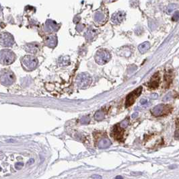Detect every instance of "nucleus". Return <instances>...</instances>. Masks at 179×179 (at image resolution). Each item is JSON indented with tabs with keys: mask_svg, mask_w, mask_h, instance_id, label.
<instances>
[{
	"mask_svg": "<svg viewBox=\"0 0 179 179\" xmlns=\"http://www.w3.org/2000/svg\"><path fill=\"white\" fill-rule=\"evenodd\" d=\"M160 77L159 73H155L151 78V80L148 83V87L151 89H156L159 86Z\"/></svg>",
	"mask_w": 179,
	"mask_h": 179,
	"instance_id": "10",
	"label": "nucleus"
},
{
	"mask_svg": "<svg viewBox=\"0 0 179 179\" xmlns=\"http://www.w3.org/2000/svg\"><path fill=\"white\" fill-rule=\"evenodd\" d=\"M104 118V113L102 110H98L96 112L94 115V118L96 121H102Z\"/></svg>",
	"mask_w": 179,
	"mask_h": 179,
	"instance_id": "20",
	"label": "nucleus"
},
{
	"mask_svg": "<svg viewBox=\"0 0 179 179\" xmlns=\"http://www.w3.org/2000/svg\"><path fill=\"white\" fill-rule=\"evenodd\" d=\"M137 114H138L137 112H135V113H134V114H133V116H132V117H133V118H135V117H136V116H137Z\"/></svg>",
	"mask_w": 179,
	"mask_h": 179,
	"instance_id": "30",
	"label": "nucleus"
},
{
	"mask_svg": "<svg viewBox=\"0 0 179 179\" xmlns=\"http://www.w3.org/2000/svg\"><path fill=\"white\" fill-rule=\"evenodd\" d=\"M21 63L24 69L26 71H32L36 68L38 60L35 57L32 55H26L21 59Z\"/></svg>",
	"mask_w": 179,
	"mask_h": 179,
	"instance_id": "2",
	"label": "nucleus"
},
{
	"mask_svg": "<svg viewBox=\"0 0 179 179\" xmlns=\"http://www.w3.org/2000/svg\"><path fill=\"white\" fill-rule=\"evenodd\" d=\"M147 102H148L147 100H145V99H142V101H140V103L142 104H146Z\"/></svg>",
	"mask_w": 179,
	"mask_h": 179,
	"instance_id": "28",
	"label": "nucleus"
},
{
	"mask_svg": "<svg viewBox=\"0 0 179 179\" xmlns=\"http://www.w3.org/2000/svg\"><path fill=\"white\" fill-rule=\"evenodd\" d=\"M142 92V87L140 86L139 88L133 90L132 92H131L127 96L126 101H125V107H129L131 105L133 104V103L135 101L136 98L140 96L141 93Z\"/></svg>",
	"mask_w": 179,
	"mask_h": 179,
	"instance_id": "7",
	"label": "nucleus"
},
{
	"mask_svg": "<svg viewBox=\"0 0 179 179\" xmlns=\"http://www.w3.org/2000/svg\"><path fill=\"white\" fill-rule=\"evenodd\" d=\"M89 122H90V118H89L88 116H83L82 118H81L80 123H82V124H83V125L88 124Z\"/></svg>",
	"mask_w": 179,
	"mask_h": 179,
	"instance_id": "23",
	"label": "nucleus"
},
{
	"mask_svg": "<svg viewBox=\"0 0 179 179\" xmlns=\"http://www.w3.org/2000/svg\"><path fill=\"white\" fill-rule=\"evenodd\" d=\"M92 77L88 73H82L77 77L76 84L79 89H86L92 83Z\"/></svg>",
	"mask_w": 179,
	"mask_h": 179,
	"instance_id": "3",
	"label": "nucleus"
},
{
	"mask_svg": "<svg viewBox=\"0 0 179 179\" xmlns=\"http://www.w3.org/2000/svg\"><path fill=\"white\" fill-rule=\"evenodd\" d=\"M23 166H24V164L22 163V162H18V163H16V165H15V167H16V169L20 170V169H21V168H22Z\"/></svg>",
	"mask_w": 179,
	"mask_h": 179,
	"instance_id": "26",
	"label": "nucleus"
},
{
	"mask_svg": "<svg viewBox=\"0 0 179 179\" xmlns=\"http://www.w3.org/2000/svg\"><path fill=\"white\" fill-rule=\"evenodd\" d=\"M96 35V32L95 30L89 29L86 33V38L88 41H92V40L94 38Z\"/></svg>",
	"mask_w": 179,
	"mask_h": 179,
	"instance_id": "16",
	"label": "nucleus"
},
{
	"mask_svg": "<svg viewBox=\"0 0 179 179\" xmlns=\"http://www.w3.org/2000/svg\"><path fill=\"white\" fill-rule=\"evenodd\" d=\"M176 8V5H170V6H168V13H170V12H172Z\"/></svg>",
	"mask_w": 179,
	"mask_h": 179,
	"instance_id": "25",
	"label": "nucleus"
},
{
	"mask_svg": "<svg viewBox=\"0 0 179 179\" xmlns=\"http://www.w3.org/2000/svg\"><path fill=\"white\" fill-rule=\"evenodd\" d=\"M174 137L176 140H179V118L176 119V131L174 133Z\"/></svg>",
	"mask_w": 179,
	"mask_h": 179,
	"instance_id": "21",
	"label": "nucleus"
},
{
	"mask_svg": "<svg viewBox=\"0 0 179 179\" xmlns=\"http://www.w3.org/2000/svg\"><path fill=\"white\" fill-rule=\"evenodd\" d=\"M129 123V118H126L125 120L123 121L122 122H121L119 123V125H120L121 127L125 129V128H126L128 126Z\"/></svg>",
	"mask_w": 179,
	"mask_h": 179,
	"instance_id": "22",
	"label": "nucleus"
},
{
	"mask_svg": "<svg viewBox=\"0 0 179 179\" xmlns=\"http://www.w3.org/2000/svg\"><path fill=\"white\" fill-rule=\"evenodd\" d=\"M173 109V107L170 104H160L155 106L151 110L152 114L155 116H165L170 114Z\"/></svg>",
	"mask_w": 179,
	"mask_h": 179,
	"instance_id": "1",
	"label": "nucleus"
},
{
	"mask_svg": "<svg viewBox=\"0 0 179 179\" xmlns=\"http://www.w3.org/2000/svg\"><path fill=\"white\" fill-rule=\"evenodd\" d=\"M124 129L121 127L119 124L116 125L114 127L112 131L111 135H113L115 139L118 141L123 142V135H124Z\"/></svg>",
	"mask_w": 179,
	"mask_h": 179,
	"instance_id": "9",
	"label": "nucleus"
},
{
	"mask_svg": "<svg viewBox=\"0 0 179 179\" xmlns=\"http://www.w3.org/2000/svg\"><path fill=\"white\" fill-rule=\"evenodd\" d=\"M16 80V77L12 71L4 69L1 73V83L4 86H10Z\"/></svg>",
	"mask_w": 179,
	"mask_h": 179,
	"instance_id": "6",
	"label": "nucleus"
},
{
	"mask_svg": "<svg viewBox=\"0 0 179 179\" xmlns=\"http://www.w3.org/2000/svg\"><path fill=\"white\" fill-rule=\"evenodd\" d=\"M25 50L30 53L34 54L38 51V46L36 43H30L26 45Z\"/></svg>",
	"mask_w": 179,
	"mask_h": 179,
	"instance_id": "12",
	"label": "nucleus"
},
{
	"mask_svg": "<svg viewBox=\"0 0 179 179\" xmlns=\"http://www.w3.org/2000/svg\"><path fill=\"white\" fill-rule=\"evenodd\" d=\"M150 44L148 43V42H145V43H143L142 44H141L140 46H139V51H140V53H146V51H148L150 49Z\"/></svg>",
	"mask_w": 179,
	"mask_h": 179,
	"instance_id": "14",
	"label": "nucleus"
},
{
	"mask_svg": "<svg viewBox=\"0 0 179 179\" xmlns=\"http://www.w3.org/2000/svg\"><path fill=\"white\" fill-rule=\"evenodd\" d=\"M14 38L10 34L4 32L1 36V44L3 47H11L14 44Z\"/></svg>",
	"mask_w": 179,
	"mask_h": 179,
	"instance_id": "8",
	"label": "nucleus"
},
{
	"mask_svg": "<svg viewBox=\"0 0 179 179\" xmlns=\"http://www.w3.org/2000/svg\"><path fill=\"white\" fill-rule=\"evenodd\" d=\"M57 24L54 22H47V27L46 28L47 29V31L49 32H53L57 30Z\"/></svg>",
	"mask_w": 179,
	"mask_h": 179,
	"instance_id": "18",
	"label": "nucleus"
},
{
	"mask_svg": "<svg viewBox=\"0 0 179 179\" xmlns=\"http://www.w3.org/2000/svg\"><path fill=\"white\" fill-rule=\"evenodd\" d=\"M165 82H166V88H168L172 82V73L170 71H168L165 74Z\"/></svg>",
	"mask_w": 179,
	"mask_h": 179,
	"instance_id": "15",
	"label": "nucleus"
},
{
	"mask_svg": "<svg viewBox=\"0 0 179 179\" xmlns=\"http://www.w3.org/2000/svg\"><path fill=\"white\" fill-rule=\"evenodd\" d=\"M172 20H173L174 22H178L179 20V12L178 11H177V12H176L174 14L173 16H172Z\"/></svg>",
	"mask_w": 179,
	"mask_h": 179,
	"instance_id": "24",
	"label": "nucleus"
},
{
	"mask_svg": "<svg viewBox=\"0 0 179 179\" xmlns=\"http://www.w3.org/2000/svg\"><path fill=\"white\" fill-rule=\"evenodd\" d=\"M92 178H101V176H92Z\"/></svg>",
	"mask_w": 179,
	"mask_h": 179,
	"instance_id": "32",
	"label": "nucleus"
},
{
	"mask_svg": "<svg viewBox=\"0 0 179 179\" xmlns=\"http://www.w3.org/2000/svg\"><path fill=\"white\" fill-rule=\"evenodd\" d=\"M152 97L153 99H155L156 98H157V95L156 94H153V96H152Z\"/></svg>",
	"mask_w": 179,
	"mask_h": 179,
	"instance_id": "29",
	"label": "nucleus"
},
{
	"mask_svg": "<svg viewBox=\"0 0 179 179\" xmlns=\"http://www.w3.org/2000/svg\"><path fill=\"white\" fill-rule=\"evenodd\" d=\"M171 97H172V94H171V93H169V94H168L164 98V99H163V101H168V100H170V99L171 98Z\"/></svg>",
	"mask_w": 179,
	"mask_h": 179,
	"instance_id": "27",
	"label": "nucleus"
},
{
	"mask_svg": "<svg viewBox=\"0 0 179 179\" xmlns=\"http://www.w3.org/2000/svg\"><path fill=\"white\" fill-rule=\"evenodd\" d=\"M70 63V59L68 57H62L59 59V65L61 66H66Z\"/></svg>",
	"mask_w": 179,
	"mask_h": 179,
	"instance_id": "17",
	"label": "nucleus"
},
{
	"mask_svg": "<svg viewBox=\"0 0 179 179\" xmlns=\"http://www.w3.org/2000/svg\"><path fill=\"white\" fill-rule=\"evenodd\" d=\"M123 18V16L121 15V13H119V14L118 13V14H115L114 16H112V22H114L115 24H118V23L122 21Z\"/></svg>",
	"mask_w": 179,
	"mask_h": 179,
	"instance_id": "19",
	"label": "nucleus"
},
{
	"mask_svg": "<svg viewBox=\"0 0 179 179\" xmlns=\"http://www.w3.org/2000/svg\"><path fill=\"white\" fill-rule=\"evenodd\" d=\"M2 63L4 65H10L16 60V55L12 51L8 49L2 50L0 53Z\"/></svg>",
	"mask_w": 179,
	"mask_h": 179,
	"instance_id": "4",
	"label": "nucleus"
},
{
	"mask_svg": "<svg viewBox=\"0 0 179 179\" xmlns=\"http://www.w3.org/2000/svg\"><path fill=\"white\" fill-rule=\"evenodd\" d=\"M111 58V55L106 49H100L97 51L95 55V60L99 65H104L108 63Z\"/></svg>",
	"mask_w": 179,
	"mask_h": 179,
	"instance_id": "5",
	"label": "nucleus"
},
{
	"mask_svg": "<svg viewBox=\"0 0 179 179\" xmlns=\"http://www.w3.org/2000/svg\"><path fill=\"white\" fill-rule=\"evenodd\" d=\"M34 162L33 160L31 159V160H30L29 162H28V164H30V162Z\"/></svg>",
	"mask_w": 179,
	"mask_h": 179,
	"instance_id": "31",
	"label": "nucleus"
},
{
	"mask_svg": "<svg viewBox=\"0 0 179 179\" xmlns=\"http://www.w3.org/2000/svg\"><path fill=\"white\" fill-rule=\"evenodd\" d=\"M111 145V142L108 138L104 137L98 143V147L100 149H106L109 148Z\"/></svg>",
	"mask_w": 179,
	"mask_h": 179,
	"instance_id": "11",
	"label": "nucleus"
},
{
	"mask_svg": "<svg viewBox=\"0 0 179 179\" xmlns=\"http://www.w3.org/2000/svg\"><path fill=\"white\" fill-rule=\"evenodd\" d=\"M57 40L55 36H51L49 37V38L47 40V42H46L47 45L51 48L55 47V46L57 45Z\"/></svg>",
	"mask_w": 179,
	"mask_h": 179,
	"instance_id": "13",
	"label": "nucleus"
}]
</instances>
